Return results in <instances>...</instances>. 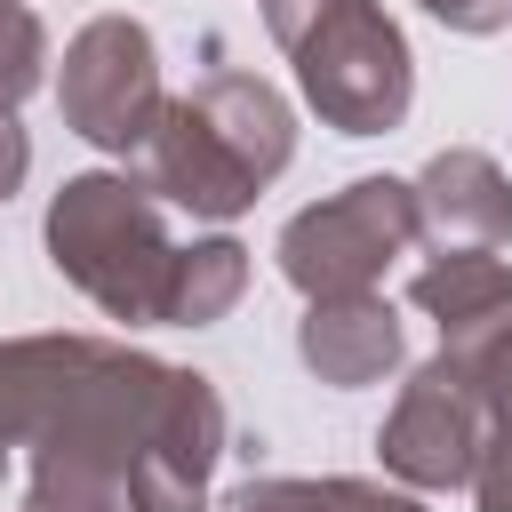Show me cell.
<instances>
[{
	"mask_svg": "<svg viewBox=\"0 0 512 512\" xmlns=\"http://www.w3.org/2000/svg\"><path fill=\"white\" fill-rule=\"evenodd\" d=\"M176 368L112 336H48V392L24 432L32 480L16 512H128L136 456L168 408Z\"/></svg>",
	"mask_w": 512,
	"mask_h": 512,
	"instance_id": "obj_1",
	"label": "cell"
},
{
	"mask_svg": "<svg viewBox=\"0 0 512 512\" xmlns=\"http://www.w3.org/2000/svg\"><path fill=\"white\" fill-rule=\"evenodd\" d=\"M296 152V112L256 72H208L192 96H168L160 128L144 136V184L160 208L184 216H240Z\"/></svg>",
	"mask_w": 512,
	"mask_h": 512,
	"instance_id": "obj_2",
	"label": "cell"
},
{
	"mask_svg": "<svg viewBox=\"0 0 512 512\" xmlns=\"http://www.w3.org/2000/svg\"><path fill=\"white\" fill-rule=\"evenodd\" d=\"M48 264L104 312L128 328H168V296H176V264L184 248L168 240V216L152 200L144 176H64V192L48 200Z\"/></svg>",
	"mask_w": 512,
	"mask_h": 512,
	"instance_id": "obj_3",
	"label": "cell"
},
{
	"mask_svg": "<svg viewBox=\"0 0 512 512\" xmlns=\"http://www.w3.org/2000/svg\"><path fill=\"white\" fill-rule=\"evenodd\" d=\"M272 40L296 64L304 104L336 136H384L416 104V56L384 0H272L264 8Z\"/></svg>",
	"mask_w": 512,
	"mask_h": 512,
	"instance_id": "obj_4",
	"label": "cell"
},
{
	"mask_svg": "<svg viewBox=\"0 0 512 512\" xmlns=\"http://www.w3.org/2000/svg\"><path fill=\"white\" fill-rule=\"evenodd\" d=\"M424 240V216H416V184L400 176H352L344 192L296 208L280 224V272L288 288L312 304V296H360L392 272V256H408Z\"/></svg>",
	"mask_w": 512,
	"mask_h": 512,
	"instance_id": "obj_5",
	"label": "cell"
},
{
	"mask_svg": "<svg viewBox=\"0 0 512 512\" xmlns=\"http://www.w3.org/2000/svg\"><path fill=\"white\" fill-rule=\"evenodd\" d=\"M56 112L72 136H88L96 152H144V136L168 112L160 88V48L136 16H88L64 40V72H56Z\"/></svg>",
	"mask_w": 512,
	"mask_h": 512,
	"instance_id": "obj_6",
	"label": "cell"
},
{
	"mask_svg": "<svg viewBox=\"0 0 512 512\" xmlns=\"http://www.w3.org/2000/svg\"><path fill=\"white\" fill-rule=\"evenodd\" d=\"M488 424L496 416H488L472 368L456 352H440V360H424L400 384V400H392V416L376 432V456H384V472L400 488H472V464L488 448Z\"/></svg>",
	"mask_w": 512,
	"mask_h": 512,
	"instance_id": "obj_7",
	"label": "cell"
},
{
	"mask_svg": "<svg viewBox=\"0 0 512 512\" xmlns=\"http://www.w3.org/2000/svg\"><path fill=\"white\" fill-rule=\"evenodd\" d=\"M224 456V400L200 368H176L168 408L152 424V448L136 456L128 512H208V472Z\"/></svg>",
	"mask_w": 512,
	"mask_h": 512,
	"instance_id": "obj_8",
	"label": "cell"
},
{
	"mask_svg": "<svg viewBox=\"0 0 512 512\" xmlns=\"http://www.w3.org/2000/svg\"><path fill=\"white\" fill-rule=\"evenodd\" d=\"M416 216H424L432 248H504L512 240V176L488 152L448 144L416 176Z\"/></svg>",
	"mask_w": 512,
	"mask_h": 512,
	"instance_id": "obj_9",
	"label": "cell"
},
{
	"mask_svg": "<svg viewBox=\"0 0 512 512\" xmlns=\"http://www.w3.org/2000/svg\"><path fill=\"white\" fill-rule=\"evenodd\" d=\"M296 352H304V368L320 384L360 392L384 368H400V312L376 288H360V296H312L304 320H296Z\"/></svg>",
	"mask_w": 512,
	"mask_h": 512,
	"instance_id": "obj_10",
	"label": "cell"
},
{
	"mask_svg": "<svg viewBox=\"0 0 512 512\" xmlns=\"http://www.w3.org/2000/svg\"><path fill=\"white\" fill-rule=\"evenodd\" d=\"M408 296H416V312L440 320V336H456V328H472V320L512 304V264L496 248H440L432 264H416Z\"/></svg>",
	"mask_w": 512,
	"mask_h": 512,
	"instance_id": "obj_11",
	"label": "cell"
},
{
	"mask_svg": "<svg viewBox=\"0 0 512 512\" xmlns=\"http://www.w3.org/2000/svg\"><path fill=\"white\" fill-rule=\"evenodd\" d=\"M216 512H424L408 488H384V480H352V472H328V480H240Z\"/></svg>",
	"mask_w": 512,
	"mask_h": 512,
	"instance_id": "obj_12",
	"label": "cell"
},
{
	"mask_svg": "<svg viewBox=\"0 0 512 512\" xmlns=\"http://www.w3.org/2000/svg\"><path fill=\"white\" fill-rule=\"evenodd\" d=\"M240 288H248V248L240 240H192L184 248V264H176V296H168V328H208V320H224L232 304H240Z\"/></svg>",
	"mask_w": 512,
	"mask_h": 512,
	"instance_id": "obj_13",
	"label": "cell"
},
{
	"mask_svg": "<svg viewBox=\"0 0 512 512\" xmlns=\"http://www.w3.org/2000/svg\"><path fill=\"white\" fill-rule=\"evenodd\" d=\"M40 64H48V32L24 0H0V112H16L32 88H40Z\"/></svg>",
	"mask_w": 512,
	"mask_h": 512,
	"instance_id": "obj_14",
	"label": "cell"
},
{
	"mask_svg": "<svg viewBox=\"0 0 512 512\" xmlns=\"http://www.w3.org/2000/svg\"><path fill=\"white\" fill-rule=\"evenodd\" d=\"M472 504L480 512H512V416L488 424V448L472 464Z\"/></svg>",
	"mask_w": 512,
	"mask_h": 512,
	"instance_id": "obj_15",
	"label": "cell"
},
{
	"mask_svg": "<svg viewBox=\"0 0 512 512\" xmlns=\"http://www.w3.org/2000/svg\"><path fill=\"white\" fill-rule=\"evenodd\" d=\"M416 8H424V16H440L448 32H472V40L512 24V0H416Z\"/></svg>",
	"mask_w": 512,
	"mask_h": 512,
	"instance_id": "obj_16",
	"label": "cell"
},
{
	"mask_svg": "<svg viewBox=\"0 0 512 512\" xmlns=\"http://www.w3.org/2000/svg\"><path fill=\"white\" fill-rule=\"evenodd\" d=\"M24 168H32V136H24L16 112H0V200L24 184Z\"/></svg>",
	"mask_w": 512,
	"mask_h": 512,
	"instance_id": "obj_17",
	"label": "cell"
},
{
	"mask_svg": "<svg viewBox=\"0 0 512 512\" xmlns=\"http://www.w3.org/2000/svg\"><path fill=\"white\" fill-rule=\"evenodd\" d=\"M264 8H272V0H264Z\"/></svg>",
	"mask_w": 512,
	"mask_h": 512,
	"instance_id": "obj_18",
	"label": "cell"
}]
</instances>
